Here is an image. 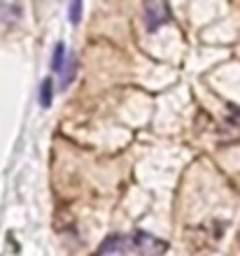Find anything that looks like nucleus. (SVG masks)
Instances as JSON below:
<instances>
[{
  "label": "nucleus",
  "mask_w": 240,
  "mask_h": 256,
  "mask_svg": "<svg viewBox=\"0 0 240 256\" xmlns=\"http://www.w3.org/2000/svg\"><path fill=\"white\" fill-rule=\"evenodd\" d=\"M168 19H170V12H168L166 2L154 0V2H147L145 5V26H147V30H156V28H161Z\"/></svg>",
  "instance_id": "1"
},
{
  "label": "nucleus",
  "mask_w": 240,
  "mask_h": 256,
  "mask_svg": "<svg viewBox=\"0 0 240 256\" xmlns=\"http://www.w3.org/2000/svg\"><path fill=\"white\" fill-rule=\"evenodd\" d=\"M133 247L140 252L142 256H159L161 252H166V242L147 233H135L133 236Z\"/></svg>",
  "instance_id": "2"
},
{
  "label": "nucleus",
  "mask_w": 240,
  "mask_h": 256,
  "mask_svg": "<svg viewBox=\"0 0 240 256\" xmlns=\"http://www.w3.org/2000/svg\"><path fill=\"white\" fill-rule=\"evenodd\" d=\"M124 252H126V242H124V238L112 236V238H107L105 242L100 244L98 256H124Z\"/></svg>",
  "instance_id": "3"
},
{
  "label": "nucleus",
  "mask_w": 240,
  "mask_h": 256,
  "mask_svg": "<svg viewBox=\"0 0 240 256\" xmlns=\"http://www.w3.org/2000/svg\"><path fill=\"white\" fill-rule=\"evenodd\" d=\"M49 102H52V80H45L40 86V105L42 108H49Z\"/></svg>",
  "instance_id": "4"
},
{
  "label": "nucleus",
  "mask_w": 240,
  "mask_h": 256,
  "mask_svg": "<svg viewBox=\"0 0 240 256\" xmlns=\"http://www.w3.org/2000/svg\"><path fill=\"white\" fill-rule=\"evenodd\" d=\"M63 61H66V44H63V42H59V44H56V49H54L52 68H54V70H61V68H63Z\"/></svg>",
  "instance_id": "5"
},
{
  "label": "nucleus",
  "mask_w": 240,
  "mask_h": 256,
  "mask_svg": "<svg viewBox=\"0 0 240 256\" xmlns=\"http://www.w3.org/2000/svg\"><path fill=\"white\" fill-rule=\"evenodd\" d=\"M80 14H82V2H73V5H70V24H77V21H80Z\"/></svg>",
  "instance_id": "6"
}]
</instances>
